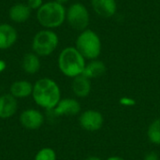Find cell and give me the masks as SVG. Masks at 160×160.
I'll return each mask as SVG.
<instances>
[{"mask_svg": "<svg viewBox=\"0 0 160 160\" xmlns=\"http://www.w3.org/2000/svg\"><path fill=\"white\" fill-rule=\"evenodd\" d=\"M32 98L40 108L52 112L61 100V89L58 83L51 78L38 79L33 84Z\"/></svg>", "mask_w": 160, "mask_h": 160, "instance_id": "obj_1", "label": "cell"}, {"mask_svg": "<svg viewBox=\"0 0 160 160\" xmlns=\"http://www.w3.org/2000/svg\"><path fill=\"white\" fill-rule=\"evenodd\" d=\"M57 64L58 68L63 75L73 79L82 74L86 65V59L75 46H69L64 48L60 52Z\"/></svg>", "mask_w": 160, "mask_h": 160, "instance_id": "obj_2", "label": "cell"}, {"mask_svg": "<svg viewBox=\"0 0 160 160\" xmlns=\"http://www.w3.org/2000/svg\"><path fill=\"white\" fill-rule=\"evenodd\" d=\"M67 8L63 4L56 1L44 3L37 10V20L44 29H54L60 27L66 22Z\"/></svg>", "mask_w": 160, "mask_h": 160, "instance_id": "obj_3", "label": "cell"}, {"mask_svg": "<svg viewBox=\"0 0 160 160\" xmlns=\"http://www.w3.org/2000/svg\"><path fill=\"white\" fill-rule=\"evenodd\" d=\"M75 48L86 60L98 59L102 51L100 37L94 30L87 28L80 32L75 40Z\"/></svg>", "mask_w": 160, "mask_h": 160, "instance_id": "obj_4", "label": "cell"}, {"mask_svg": "<svg viewBox=\"0 0 160 160\" xmlns=\"http://www.w3.org/2000/svg\"><path fill=\"white\" fill-rule=\"evenodd\" d=\"M59 37L51 29L37 32L32 39V51L39 57L51 55L58 47Z\"/></svg>", "mask_w": 160, "mask_h": 160, "instance_id": "obj_5", "label": "cell"}, {"mask_svg": "<svg viewBox=\"0 0 160 160\" xmlns=\"http://www.w3.org/2000/svg\"><path fill=\"white\" fill-rule=\"evenodd\" d=\"M66 21L71 28L82 32L89 26L90 13L82 3L76 2L67 8Z\"/></svg>", "mask_w": 160, "mask_h": 160, "instance_id": "obj_6", "label": "cell"}, {"mask_svg": "<svg viewBox=\"0 0 160 160\" xmlns=\"http://www.w3.org/2000/svg\"><path fill=\"white\" fill-rule=\"evenodd\" d=\"M79 123L81 128L85 131L97 132L103 127L104 117L98 111L86 110L80 114Z\"/></svg>", "mask_w": 160, "mask_h": 160, "instance_id": "obj_7", "label": "cell"}, {"mask_svg": "<svg viewBox=\"0 0 160 160\" xmlns=\"http://www.w3.org/2000/svg\"><path fill=\"white\" fill-rule=\"evenodd\" d=\"M20 124L28 130H37L40 128L45 121L43 113L37 109H26L19 116Z\"/></svg>", "mask_w": 160, "mask_h": 160, "instance_id": "obj_8", "label": "cell"}, {"mask_svg": "<svg viewBox=\"0 0 160 160\" xmlns=\"http://www.w3.org/2000/svg\"><path fill=\"white\" fill-rule=\"evenodd\" d=\"M81 110V103L76 98H61L57 106L52 112L55 116H75L80 114Z\"/></svg>", "mask_w": 160, "mask_h": 160, "instance_id": "obj_9", "label": "cell"}, {"mask_svg": "<svg viewBox=\"0 0 160 160\" xmlns=\"http://www.w3.org/2000/svg\"><path fill=\"white\" fill-rule=\"evenodd\" d=\"M94 12L102 18H112L116 14V0H90Z\"/></svg>", "mask_w": 160, "mask_h": 160, "instance_id": "obj_10", "label": "cell"}, {"mask_svg": "<svg viewBox=\"0 0 160 160\" xmlns=\"http://www.w3.org/2000/svg\"><path fill=\"white\" fill-rule=\"evenodd\" d=\"M18 111V101L13 96L3 94L0 96V119L11 118Z\"/></svg>", "mask_w": 160, "mask_h": 160, "instance_id": "obj_11", "label": "cell"}, {"mask_svg": "<svg viewBox=\"0 0 160 160\" xmlns=\"http://www.w3.org/2000/svg\"><path fill=\"white\" fill-rule=\"evenodd\" d=\"M18 33L9 23H0V50L11 48L17 41Z\"/></svg>", "mask_w": 160, "mask_h": 160, "instance_id": "obj_12", "label": "cell"}, {"mask_svg": "<svg viewBox=\"0 0 160 160\" xmlns=\"http://www.w3.org/2000/svg\"><path fill=\"white\" fill-rule=\"evenodd\" d=\"M71 90L77 98H86L90 95L92 90L91 80L84 75H79L72 79Z\"/></svg>", "mask_w": 160, "mask_h": 160, "instance_id": "obj_13", "label": "cell"}, {"mask_svg": "<svg viewBox=\"0 0 160 160\" xmlns=\"http://www.w3.org/2000/svg\"><path fill=\"white\" fill-rule=\"evenodd\" d=\"M31 15V8L24 3H16L8 10L9 19L15 23L25 22Z\"/></svg>", "mask_w": 160, "mask_h": 160, "instance_id": "obj_14", "label": "cell"}, {"mask_svg": "<svg viewBox=\"0 0 160 160\" xmlns=\"http://www.w3.org/2000/svg\"><path fill=\"white\" fill-rule=\"evenodd\" d=\"M33 84L26 80L15 81L9 87V94L15 98H26L32 96Z\"/></svg>", "mask_w": 160, "mask_h": 160, "instance_id": "obj_15", "label": "cell"}, {"mask_svg": "<svg viewBox=\"0 0 160 160\" xmlns=\"http://www.w3.org/2000/svg\"><path fill=\"white\" fill-rule=\"evenodd\" d=\"M106 70H107V67L103 61L99 59H94L86 63L82 75H84L90 80L98 79L102 77L106 73Z\"/></svg>", "mask_w": 160, "mask_h": 160, "instance_id": "obj_16", "label": "cell"}, {"mask_svg": "<svg viewBox=\"0 0 160 160\" xmlns=\"http://www.w3.org/2000/svg\"><path fill=\"white\" fill-rule=\"evenodd\" d=\"M22 68L23 71L29 75H34L38 73L40 69L39 56L33 52L25 53L22 60Z\"/></svg>", "mask_w": 160, "mask_h": 160, "instance_id": "obj_17", "label": "cell"}, {"mask_svg": "<svg viewBox=\"0 0 160 160\" xmlns=\"http://www.w3.org/2000/svg\"><path fill=\"white\" fill-rule=\"evenodd\" d=\"M147 138L153 144L160 145V118L155 119L147 128Z\"/></svg>", "mask_w": 160, "mask_h": 160, "instance_id": "obj_18", "label": "cell"}, {"mask_svg": "<svg viewBox=\"0 0 160 160\" xmlns=\"http://www.w3.org/2000/svg\"><path fill=\"white\" fill-rule=\"evenodd\" d=\"M34 160H56V153L52 148L44 147L37 152Z\"/></svg>", "mask_w": 160, "mask_h": 160, "instance_id": "obj_19", "label": "cell"}, {"mask_svg": "<svg viewBox=\"0 0 160 160\" xmlns=\"http://www.w3.org/2000/svg\"><path fill=\"white\" fill-rule=\"evenodd\" d=\"M27 6L32 9L34 10H38L44 3H43V0H27Z\"/></svg>", "mask_w": 160, "mask_h": 160, "instance_id": "obj_20", "label": "cell"}, {"mask_svg": "<svg viewBox=\"0 0 160 160\" xmlns=\"http://www.w3.org/2000/svg\"><path fill=\"white\" fill-rule=\"evenodd\" d=\"M120 103L124 106H132L135 105V100L131 98H128V97H124L120 99Z\"/></svg>", "mask_w": 160, "mask_h": 160, "instance_id": "obj_21", "label": "cell"}, {"mask_svg": "<svg viewBox=\"0 0 160 160\" xmlns=\"http://www.w3.org/2000/svg\"><path fill=\"white\" fill-rule=\"evenodd\" d=\"M143 160H159V156L157 152L151 151L144 156Z\"/></svg>", "mask_w": 160, "mask_h": 160, "instance_id": "obj_22", "label": "cell"}, {"mask_svg": "<svg viewBox=\"0 0 160 160\" xmlns=\"http://www.w3.org/2000/svg\"><path fill=\"white\" fill-rule=\"evenodd\" d=\"M6 68H7V63L4 60L0 59V73L4 72Z\"/></svg>", "mask_w": 160, "mask_h": 160, "instance_id": "obj_23", "label": "cell"}, {"mask_svg": "<svg viewBox=\"0 0 160 160\" xmlns=\"http://www.w3.org/2000/svg\"><path fill=\"white\" fill-rule=\"evenodd\" d=\"M106 160H126L124 158H121V157H118V156H112V157H110L108 158Z\"/></svg>", "mask_w": 160, "mask_h": 160, "instance_id": "obj_24", "label": "cell"}, {"mask_svg": "<svg viewBox=\"0 0 160 160\" xmlns=\"http://www.w3.org/2000/svg\"><path fill=\"white\" fill-rule=\"evenodd\" d=\"M85 160H102L100 158L97 157V156H90L87 158H85Z\"/></svg>", "mask_w": 160, "mask_h": 160, "instance_id": "obj_25", "label": "cell"}, {"mask_svg": "<svg viewBox=\"0 0 160 160\" xmlns=\"http://www.w3.org/2000/svg\"><path fill=\"white\" fill-rule=\"evenodd\" d=\"M54 1H56V2H58V3H60V4H65V3H67V2H68L69 0H54Z\"/></svg>", "mask_w": 160, "mask_h": 160, "instance_id": "obj_26", "label": "cell"}]
</instances>
